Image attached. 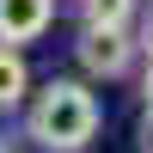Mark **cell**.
Masks as SVG:
<instances>
[{"instance_id": "6da1fadb", "label": "cell", "mask_w": 153, "mask_h": 153, "mask_svg": "<svg viewBox=\"0 0 153 153\" xmlns=\"http://www.w3.org/2000/svg\"><path fill=\"white\" fill-rule=\"evenodd\" d=\"M98 123H104V110L86 80H49L25 104V141L37 153H86Z\"/></svg>"}, {"instance_id": "7a4b0ae2", "label": "cell", "mask_w": 153, "mask_h": 153, "mask_svg": "<svg viewBox=\"0 0 153 153\" xmlns=\"http://www.w3.org/2000/svg\"><path fill=\"white\" fill-rule=\"evenodd\" d=\"M135 55H141L135 31H92V25H80L74 61H80V74H86V80H123V74L135 68Z\"/></svg>"}, {"instance_id": "3957f363", "label": "cell", "mask_w": 153, "mask_h": 153, "mask_svg": "<svg viewBox=\"0 0 153 153\" xmlns=\"http://www.w3.org/2000/svg\"><path fill=\"white\" fill-rule=\"evenodd\" d=\"M49 19H55V0H0V43L12 49L37 43L49 31Z\"/></svg>"}, {"instance_id": "277c9868", "label": "cell", "mask_w": 153, "mask_h": 153, "mask_svg": "<svg viewBox=\"0 0 153 153\" xmlns=\"http://www.w3.org/2000/svg\"><path fill=\"white\" fill-rule=\"evenodd\" d=\"M31 104V61L25 49L0 43V110H25Z\"/></svg>"}, {"instance_id": "5b68a950", "label": "cell", "mask_w": 153, "mask_h": 153, "mask_svg": "<svg viewBox=\"0 0 153 153\" xmlns=\"http://www.w3.org/2000/svg\"><path fill=\"white\" fill-rule=\"evenodd\" d=\"M80 25H92V31H129V25H141V0H80Z\"/></svg>"}, {"instance_id": "8992f818", "label": "cell", "mask_w": 153, "mask_h": 153, "mask_svg": "<svg viewBox=\"0 0 153 153\" xmlns=\"http://www.w3.org/2000/svg\"><path fill=\"white\" fill-rule=\"evenodd\" d=\"M135 153H153V110H141V123H135Z\"/></svg>"}, {"instance_id": "52a82bcc", "label": "cell", "mask_w": 153, "mask_h": 153, "mask_svg": "<svg viewBox=\"0 0 153 153\" xmlns=\"http://www.w3.org/2000/svg\"><path fill=\"white\" fill-rule=\"evenodd\" d=\"M135 43H141V55L153 61V6L141 12V25H135Z\"/></svg>"}, {"instance_id": "ba28073f", "label": "cell", "mask_w": 153, "mask_h": 153, "mask_svg": "<svg viewBox=\"0 0 153 153\" xmlns=\"http://www.w3.org/2000/svg\"><path fill=\"white\" fill-rule=\"evenodd\" d=\"M141 98H147V110H153V61H147V80H141Z\"/></svg>"}]
</instances>
